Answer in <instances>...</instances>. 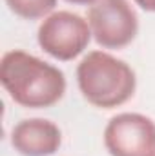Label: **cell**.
Segmentation results:
<instances>
[{"label":"cell","instance_id":"obj_2","mask_svg":"<svg viewBox=\"0 0 155 156\" xmlns=\"http://www.w3.org/2000/svg\"><path fill=\"white\" fill-rule=\"evenodd\" d=\"M77 83L91 105L113 109L135 94L137 78L124 60L104 51H91L77 66Z\"/></svg>","mask_w":155,"mask_h":156},{"label":"cell","instance_id":"obj_8","mask_svg":"<svg viewBox=\"0 0 155 156\" xmlns=\"http://www.w3.org/2000/svg\"><path fill=\"white\" fill-rule=\"evenodd\" d=\"M141 9L144 11H150V13H155V0H133Z\"/></svg>","mask_w":155,"mask_h":156},{"label":"cell","instance_id":"obj_7","mask_svg":"<svg viewBox=\"0 0 155 156\" xmlns=\"http://www.w3.org/2000/svg\"><path fill=\"white\" fill-rule=\"evenodd\" d=\"M11 13L26 20H39L49 16L57 5V0H6Z\"/></svg>","mask_w":155,"mask_h":156},{"label":"cell","instance_id":"obj_9","mask_svg":"<svg viewBox=\"0 0 155 156\" xmlns=\"http://www.w3.org/2000/svg\"><path fill=\"white\" fill-rule=\"evenodd\" d=\"M68 4H75V5H91L95 4L97 0H66Z\"/></svg>","mask_w":155,"mask_h":156},{"label":"cell","instance_id":"obj_1","mask_svg":"<svg viewBox=\"0 0 155 156\" xmlns=\"http://www.w3.org/2000/svg\"><path fill=\"white\" fill-rule=\"evenodd\" d=\"M0 83L15 104L28 109L51 107L66 93V76L59 67L20 49L2 56Z\"/></svg>","mask_w":155,"mask_h":156},{"label":"cell","instance_id":"obj_3","mask_svg":"<svg viewBox=\"0 0 155 156\" xmlns=\"http://www.w3.org/2000/svg\"><path fill=\"white\" fill-rule=\"evenodd\" d=\"M91 37L88 20L71 11H53L42 20L37 31L39 45L60 62L77 58L91 42Z\"/></svg>","mask_w":155,"mask_h":156},{"label":"cell","instance_id":"obj_4","mask_svg":"<svg viewBox=\"0 0 155 156\" xmlns=\"http://www.w3.org/2000/svg\"><path fill=\"white\" fill-rule=\"evenodd\" d=\"M91 35L104 49H122L139 31V18L128 0H97L88 9Z\"/></svg>","mask_w":155,"mask_h":156},{"label":"cell","instance_id":"obj_6","mask_svg":"<svg viewBox=\"0 0 155 156\" xmlns=\"http://www.w3.org/2000/svg\"><path fill=\"white\" fill-rule=\"evenodd\" d=\"M62 144L59 125L46 118H28L11 131V145L22 156H51Z\"/></svg>","mask_w":155,"mask_h":156},{"label":"cell","instance_id":"obj_5","mask_svg":"<svg viewBox=\"0 0 155 156\" xmlns=\"http://www.w3.org/2000/svg\"><path fill=\"white\" fill-rule=\"evenodd\" d=\"M104 147L112 156H155V122L141 113H120L104 129Z\"/></svg>","mask_w":155,"mask_h":156}]
</instances>
